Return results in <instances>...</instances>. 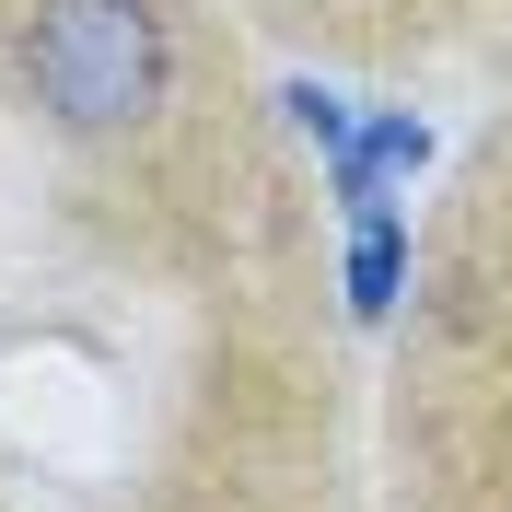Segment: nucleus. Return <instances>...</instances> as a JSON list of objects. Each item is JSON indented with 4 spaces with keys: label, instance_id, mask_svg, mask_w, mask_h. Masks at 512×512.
Returning <instances> with one entry per match:
<instances>
[{
    "label": "nucleus",
    "instance_id": "obj_1",
    "mask_svg": "<svg viewBox=\"0 0 512 512\" xmlns=\"http://www.w3.org/2000/svg\"><path fill=\"white\" fill-rule=\"evenodd\" d=\"M24 82L70 140L140 128L163 105V12L152 0H35L24 24Z\"/></svg>",
    "mask_w": 512,
    "mask_h": 512
},
{
    "label": "nucleus",
    "instance_id": "obj_4",
    "mask_svg": "<svg viewBox=\"0 0 512 512\" xmlns=\"http://www.w3.org/2000/svg\"><path fill=\"white\" fill-rule=\"evenodd\" d=\"M280 117H291V128H303V140H315V152H326V163L350 152V128H361V117H350V105L326 94V82H280Z\"/></svg>",
    "mask_w": 512,
    "mask_h": 512
},
{
    "label": "nucleus",
    "instance_id": "obj_2",
    "mask_svg": "<svg viewBox=\"0 0 512 512\" xmlns=\"http://www.w3.org/2000/svg\"><path fill=\"white\" fill-rule=\"evenodd\" d=\"M419 163H431V128L419 117H361L350 128V152L326 163V187H338V210H396V175H419Z\"/></svg>",
    "mask_w": 512,
    "mask_h": 512
},
{
    "label": "nucleus",
    "instance_id": "obj_3",
    "mask_svg": "<svg viewBox=\"0 0 512 512\" xmlns=\"http://www.w3.org/2000/svg\"><path fill=\"white\" fill-rule=\"evenodd\" d=\"M396 291H408V233H396V210H361V222H350V315L384 326Z\"/></svg>",
    "mask_w": 512,
    "mask_h": 512
}]
</instances>
